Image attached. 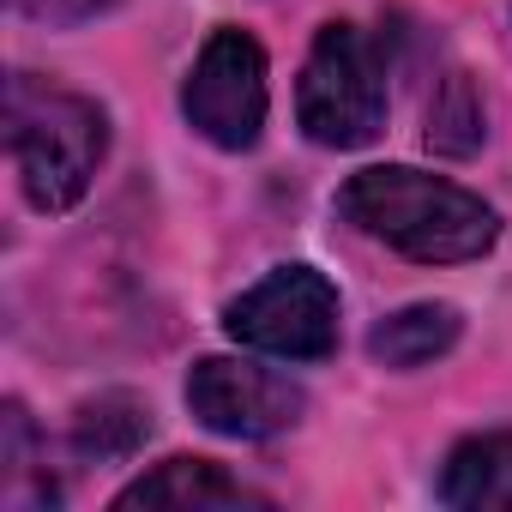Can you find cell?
Wrapping results in <instances>:
<instances>
[{
	"instance_id": "cell-1",
	"label": "cell",
	"mask_w": 512,
	"mask_h": 512,
	"mask_svg": "<svg viewBox=\"0 0 512 512\" xmlns=\"http://www.w3.org/2000/svg\"><path fill=\"white\" fill-rule=\"evenodd\" d=\"M338 211L362 235L386 241L392 253H404L416 266H464V260H482L500 241L494 205H482L458 181H440V175H422L404 163L350 175L338 193Z\"/></svg>"
},
{
	"instance_id": "cell-2",
	"label": "cell",
	"mask_w": 512,
	"mask_h": 512,
	"mask_svg": "<svg viewBox=\"0 0 512 512\" xmlns=\"http://www.w3.org/2000/svg\"><path fill=\"white\" fill-rule=\"evenodd\" d=\"M7 145L37 211H67L91 193L97 163L109 151V121L91 97L49 85L37 73L7 79Z\"/></svg>"
},
{
	"instance_id": "cell-3",
	"label": "cell",
	"mask_w": 512,
	"mask_h": 512,
	"mask_svg": "<svg viewBox=\"0 0 512 512\" xmlns=\"http://www.w3.org/2000/svg\"><path fill=\"white\" fill-rule=\"evenodd\" d=\"M296 121L326 151H356L386 127V61L356 25H326L296 85Z\"/></svg>"
},
{
	"instance_id": "cell-4",
	"label": "cell",
	"mask_w": 512,
	"mask_h": 512,
	"mask_svg": "<svg viewBox=\"0 0 512 512\" xmlns=\"http://www.w3.org/2000/svg\"><path fill=\"white\" fill-rule=\"evenodd\" d=\"M181 109H187V127L199 139H211L217 151H247L260 145L266 133V109H272V91H266V49L253 43L247 31L223 25L205 37L187 85H181Z\"/></svg>"
},
{
	"instance_id": "cell-5",
	"label": "cell",
	"mask_w": 512,
	"mask_h": 512,
	"mask_svg": "<svg viewBox=\"0 0 512 512\" xmlns=\"http://www.w3.org/2000/svg\"><path fill=\"white\" fill-rule=\"evenodd\" d=\"M223 326L235 344L266 350L284 362H320L338 350V290L314 266H278L247 296L223 308Z\"/></svg>"
},
{
	"instance_id": "cell-6",
	"label": "cell",
	"mask_w": 512,
	"mask_h": 512,
	"mask_svg": "<svg viewBox=\"0 0 512 512\" xmlns=\"http://www.w3.org/2000/svg\"><path fill=\"white\" fill-rule=\"evenodd\" d=\"M187 410L229 440H272L284 428L302 422L308 398L302 386H290L272 368H253V362H229V356H205L187 374Z\"/></svg>"
},
{
	"instance_id": "cell-7",
	"label": "cell",
	"mask_w": 512,
	"mask_h": 512,
	"mask_svg": "<svg viewBox=\"0 0 512 512\" xmlns=\"http://www.w3.org/2000/svg\"><path fill=\"white\" fill-rule=\"evenodd\" d=\"M121 512L133 506H175V512H217V506H266V494H253L211 458H163L151 476L115 494Z\"/></svg>"
},
{
	"instance_id": "cell-8",
	"label": "cell",
	"mask_w": 512,
	"mask_h": 512,
	"mask_svg": "<svg viewBox=\"0 0 512 512\" xmlns=\"http://www.w3.org/2000/svg\"><path fill=\"white\" fill-rule=\"evenodd\" d=\"M440 500L458 512H512V428L464 440L446 458Z\"/></svg>"
},
{
	"instance_id": "cell-9",
	"label": "cell",
	"mask_w": 512,
	"mask_h": 512,
	"mask_svg": "<svg viewBox=\"0 0 512 512\" xmlns=\"http://www.w3.org/2000/svg\"><path fill=\"white\" fill-rule=\"evenodd\" d=\"M458 308L446 302H416V308H398L386 314L374 332H368V356L386 362V368H422L434 356H446L458 344Z\"/></svg>"
},
{
	"instance_id": "cell-10",
	"label": "cell",
	"mask_w": 512,
	"mask_h": 512,
	"mask_svg": "<svg viewBox=\"0 0 512 512\" xmlns=\"http://www.w3.org/2000/svg\"><path fill=\"white\" fill-rule=\"evenodd\" d=\"M145 434H151V410L139 398H127V392L91 398L79 410V422H73V440H79L85 458H127Z\"/></svg>"
},
{
	"instance_id": "cell-11",
	"label": "cell",
	"mask_w": 512,
	"mask_h": 512,
	"mask_svg": "<svg viewBox=\"0 0 512 512\" xmlns=\"http://www.w3.org/2000/svg\"><path fill=\"white\" fill-rule=\"evenodd\" d=\"M482 133H488V115H482V97H476L470 73H446L440 91H434V103H428L422 139L434 151H446V157H470L482 145Z\"/></svg>"
},
{
	"instance_id": "cell-12",
	"label": "cell",
	"mask_w": 512,
	"mask_h": 512,
	"mask_svg": "<svg viewBox=\"0 0 512 512\" xmlns=\"http://www.w3.org/2000/svg\"><path fill=\"white\" fill-rule=\"evenodd\" d=\"M13 7L25 19H37V25H85V19L109 13L115 0H13Z\"/></svg>"
}]
</instances>
